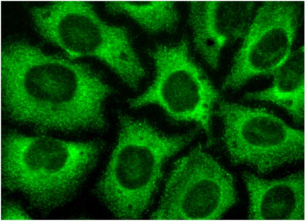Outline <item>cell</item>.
<instances>
[{
    "label": "cell",
    "instance_id": "6da1fadb",
    "mask_svg": "<svg viewBox=\"0 0 307 223\" xmlns=\"http://www.w3.org/2000/svg\"><path fill=\"white\" fill-rule=\"evenodd\" d=\"M2 108L18 123L62 132L104 129L112 89L88 65L23 40L1 48Z\"/></svg>",
    "mask_w": 307,
    "mask_h": 223
},
{
    "label": "cell",
    "instance_id": "7a4b0ae2",
    "mask_svg": "<svg viewBox=\"0 0 307 223\" xmlns=\"http://www.w3.org/2000/svg\"><path fill=\"white\" fill-rule=\"evenodd\" d=\"M102 144L71 141L14 131L2 138L3 187L22 194L34 207L51 210L70 198L97 161Z\"/></svg>",
    "mask_w": 307,
    "mask_h": 223
},
{
    "label": "cell",
    "instance_id": "3957f363",
    "mask_svg": "<svg viewBox=\"0 0 307 223\" xmlns=\"http://www.w3.org/2000/svg\"><path fill=\"white\" fill-rule=\"evenodd\" d=\"M120 131L97 193L118 218L136 219L148 207L165 161L195 137L199 128L167 135L143 120L118 115Z\"/></svg>",
    "mask_w": 307,
    "mask_h": 223
},
{
    "label": "cell",
    "instance_id": "277c9868",
    "mask_svg": "<svg viewBox=\"0 0 307 223\" xmlns=\"http://www.w3.org/2000/svg\"><path fill=\"white\" fill-rule=\"evenodd\" d=\"M30 12L40 35L71 58L96 57L130 88H138L145 73L127 30L105 23L89 2L55 1Z\"/></svg>",
    "mask_w": 307,
    "mask_h": 223
},
{
    "label": "cell",
    "instance_id": "5b68a950",
    "mask_svg": "<svg viewBox=\"0 0 307 223\" xmlns=\"http://www.w3.org/2000/svg\"><path fill=\"white\" fill-rule=\"evenodd\" d=\"M156 69L152 84L129 100L138 108L148 104L161 107L177 120L193 121L203 129L207 146L214 141L212 116L220 94L191 57L187 39L174 45L161 44L150 51Z\"/></svg>",
    "mask_w": 307,
    "mask_h": 223
},
{
    "label": "cell",
    "instance_id": "8992f818",
    "mask_svg": "<svg viewBox=\"0 0 307 223\" xmlns=\"http://www.w3.org/2000/svg\"><path fill=\"white\" fill-rule=\"evenodd\" d=\"M223 140L231 161L267 173L303 159L305 135L262 108L218 102Z\"/></svg>",
    "mask_w": 307,
    "mask_h": 223
},
{
    "label": "cell",
    "instance_id": "52a82bcc",
    "mask_svg": "<svg viewBox=\"0 0 307 223\" xmlns=\"http://www.w3.org/2000/svg\"><path fill=\"white\" fill-rule=\"evenodd\" d=\"M236 198L232 175L198 145L175 164L151 219H218Z\"/></svg>",
    "mask_w": 307,
    "mask_h": 223
},
{
    "label": "cell",
    "instance_id": "ba28073f",
    "mask_svg": "<svg viewBox=\"0 0 307 223\" xmlns=\"http://www.w3.org/2000/svg\"><path fill=\"white\" fill-rule=\"evenodd\" d=\"M300 12L296 2H263L243 37L222 89L236 90L254 76L273 74L291 53Z\"/></svg>",
    "mask_w": 307,
    "mask_h": 223
},
{
    "label": "cell",
    "instance_id": "9c48e42d",
    "mask_svg": "<svg viewBox=\"0 0 307 223\" xmlns=\"http://www.w3.org/2000/svg\"><path fill=\"white\" fill-rule=\"evenodd\" d=\"M255 2H189L188 22L195 47L213 69L219 66L223 48L244 36L252 21Z\"/></svg>",
    "mask_w": 307,
    "mask_h": 223
},
{
    "label": "cell",
    "instance_id": "30bf717a",
    "mask_svg": "<svg viewBox=\"0 0 307 223\" xmlns=\"http://www.w3.org/2000/svg\"><path fill=\"white\" fill-rule=\"evenodd\" d=\"M243 178L250 199V219H305L303 172L268 180L246 172Z\"/></svg>",
    "mask_w": 307,
    "mask_h": 223
},
{
    "label": "cell",
    "instance_id": "8fae6325",
    "mask_svg": "<svg viewBox=\"0 0 307 223\" xmlns=\"http://www.w3.org/2000/svg\"><path fill=\"white\" fill-rule=\"evenodd\" d=\"M272 85L264 90L247 93V99L271 102L286 111L298 123L304 118V46L291 52L273 73Z\"/></svg>",
    "mask_w": 307,
    "mask_h": 223
},
{
    "label": "cell",
    "instance_id": "7c38bea8",
    "mask_svg": "<svg viewBox=\"0 0 307 223\" xmlns=\"http://www.w3.org/2000/svg\"><path fill=\"white\" fill-rule=\"evenodd\" d=\"M108 12L126 15L151 33L170 32L177 26L179 15L171 1H106Z\"/></svg>",
    "mask_w": 307,
    "mask_h": 223
},
{
    "label": "cell",
    "instance_id": "4fadbf2b",
    "mask_svg": "<svg viewBox=\"0 0 307 223\" xmlns=\"http://www.w3.org/2000/svg\"><path fill=\"white\" fill-rule=\"evenodd\" d=\"M2 220H26L30 219L22 207L13 201H5L2 205Z\"/></svg>",
    "mask_w": 307,
    "mask_h": 223
}]
</instances>
